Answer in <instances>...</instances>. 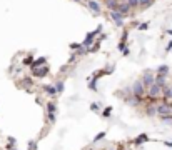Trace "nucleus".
Masks as SVG:
<instances>
[{
  "instance_id": "24",
  "label": "nucleus",
  "mask_w": 172,
  "mask_h": 150,
  "mask_svg": "<svg viewBox=\"0 0 172 150\" xmlns=\"http://www.w3.org/2000/svg\"><path fill=\"white\" fill-rule=\"evenodd\" d=\"M147 28H149V23H147V22H146V23H140V25H139V30H147Z\"/></svg>"
},
{
  "instance_id": "23",
  "label": "nucleus",
  "mask_w": 172,
  "mask_h": 150,
  "mask_svg": "<svg viewBox=\"0 0 172 150\" xmlns=\"http://www.w3.org/2000/svg\"><path fill=\"white\" fill-rule=\"evenodd\" d=\"M49 120H50V122H55V112H49Z\"/></svg>"
},
{
  "instance_id": "12",
  "label": "nucleus",
  "mask_w": 172,
  "mask_h": 150,
  "mask_svg": "<svg viewBox=\"0 0 172 150\" xmlns=\"http://www.w3.org/2000/svg\"><path fill=\"white\" fill-rule=\"evenodd\" d=\"M45 62H47V58H37L35 62H32V65H30V68H37V67H42V65H45Z\"/></svg>"
},
{
  "instance_id": "20",
  "label": "nucleus",
  "mask_w": 172,
  "mask_h": 150,
  "mask_svg": "<svg viewBox=\"0 0 172 150\" xmlns=\"http://www.w3.org/2000/svg\"><path fill=\"white\" fill-rule=\"evenodd\" d=\"M55 89H57V94H60V92L64 90V82H57V85H55Z\"/></svg>"
},
{
  "instance_id": "15",
  "label": "nucleus",
  "mask_w": 172,
  "mask_h": 150,
  "mask_svg": "<svg viewBox=\"0 0 172 150\" xmlns=\"http://www.w3.org/2000/svg\"><path fill=\"white\" fill-rule=\"evenodd\" d=\"M152 2L154 0H139V7L140 8H147V7L152 5Z\"/></svg>"
},
{
  "instance_id": "5",
  "label": "nucleus",
  "mask_w": 172,
  "mask_h": 150,
  "mask_svg": "<svg viewBox=\"0 0 172 150\" xmlns=\"http://www.w3.org/2000/svg\"><path fill=\"white\" fill-rule=\"evenodd\" d=\"M142 82H144V85H146V89H149L150 85L155 83V75H152L150 72H146L144 77H142Z\"/></svg>"
},
{
  "instance_id": "26",
  "label": "nucleus",
  "mask_w": 172,
  "mask_h": 150,
  "mask_svg": "<svg viewBox=\"0 0 172 150\" xmlns=\"http://www.w3.org/2000/svg\"><path fill=\"white\" fill-rule=\"evenodd\" d=\"M166 50H167V52H171V50H172V42H169V43H167Z\"/></svg>"
},
{
  "instance_id": "3",
  "label": "nucleus",
  "mask_w": 172,
  "mask_h": 150,
  "mask_svg": "<svg viewBox=\"0 0 172 150\" xmlns=\"http://www.w3.org/2000/svg\"><path fill=\"white\" fill-rule=\"evenodd\" d=\"M147 95H149V98H150V100H155L159 95H162V87H160V85H157V83L150 85V87L147 89Z\"/></svg>"
},
{
  "instance_id": "31",
  "label": "nucleus",
  "mask_w": 172,
  "mask_h": 150,
  "mask_svg": "<svg viewBox=\"0 0 172 150\" xmlns=\"http://www.w3.org/2000/svg\"><path fill=\"white\" fill-rule=\"evenodd\" d=\"M75 2H80V0H75Z\"/></svg>"
},
{
  "instance_id": "11",
  "label": "nucleus",
  "mask_w": 172,
  "mask_h": 150,
  "mask_svg": "<svg viewBox=\"0 0 172 150\" xmlns=\"http://www.w3.org/2000/svg\"><path fill=\"white\" fill-rule=\"evenodd\" d=\"M119 2H120V0H105V5H107L109 10H115L117 5H119Z\"/></svg>"
},
{
  "instance_id": "25",
  "label": "nucleus",
  "mask_w": 172,
  "mask_h": 150,
  "mask_svg": "<svg viewBox=\"0 0 172 150\" xmlns=\"http://www.w3.org/2000/svg\"><path fill=\"white\" fill-rule=\"evenodd\" d=\"M90 110H94V112L99 110V103H92V105H90Z\"/></svg>"
},
{
  "instance_id": "21",
  "label": "nucleus",
  "mask_w": 172,
  "mask_h": 150,
  "mask_svg": "<svg viewBox=\"0 0 172 150\" xmlns=\"http://www.w3.org/2000/svg\"><path fill=\"white\" fill-rule=\"evenodd\" d=\"M47 109H49V112H55V103L49 102V103H47Z\"/></svg>"
},
{
  "instance_id": "14",
  "label": "nucleus",
  "mask_w": 172,
  "mask_h": 150,
  "mask_svg": "<svg viewBox=\"0 0 172 150\" xmlns=\"http://www.w3.org/2000/svg\"><path fill=\"white\" fill-rule=\"evenodd\" d=\"M147 140H149V137H147L146 133H142V135H139L135 138V145H142V143H146Z\"/></svg>"
},
{
  "instance_id": "29",
  "label": "nucleus",
  "mask_w": 172,
  "mask_h": 150,
  "mask_svg": "<svg viewBox=\"0 0 172 150\" xmlns=\"http://www.w3.org/2000/svg\"><path fill=\"white\" fill-rule=\"evenodd\" d=\"M30 150H35V142H30Z\"/></svg>"
},
{
  "instance_id": "16",
  "label": "nucleus",
  "mask_w": 172,
  "mask_h": 150,
  "mask_svg": "<svg viewBox=\"0 0 172 150\" xmlns=\"http://www.w3.org/2000/svg\"><path fill=\"white\" fill-rule=\"evenodd\" d=\"M45 92L47 94H50V95H55V94H57V89H55V85H47Z\"/></svg>"
},
{
  "instance_id": "6",
  "label": "nucleus",
  "mask_w": 172,
  "mask_h": 150,
  "mask_svg": "<svg viewBox=\"0 0 172 150\" xmlns=\"http://www.w3.org/2000/svg\"><path fill=\"white\" fill-rule=\"evenodd\" d=\"M100 30H102V27H99L97 30H95V32H90V34H87L85 40H84V43H82V45H84V47H89V45H90V43L94 42V39H95V35L99 34Z\"/></svg>"
},
{
  "instance_id": "22",
  "label": "nucleus",
  "mask_w": 172,
  "mask_h": 150,
  "mask_svg": "<svg viewBox=\"0 0 172 150\" xmlns=\"http://www.w3.org/2000/svg\"><path fill=\"white\" fill-rule=\"evenodd\" d=\"M32 62H33L32 57H27L25 60H24V65H32Z\"/></svg>"
},
{
  "instance_id": "7",
  "label": "nucleus",
  "mask_w": 172,
  "mask_h": 150,
  "mask_svg": "<svg viewBox=\"0 0 172 150\" xmlns=\"http://www.w3.org/2000/svg\"><path fill=\"white\" fill-rule=\"evenodd\" d=\"M117 12H120L122 15H127L129 14V10H130V5L127 3V2H119V5H117V8H115Z\"/></svg>"
},
{
  "instance_id": "9",
  "label": "nucleus",
  "mask_w": 172,
  "mask_h": 150,
  "mask_svg": "<svg viewBox=\"0 0 172 150\" xmlns=\"http://www.w3.org/2000/svg\"><path fill=\"white\" fill-rule=\"evenodd\" d=\"M32 72H33V75H37V77H44V75H47V72H49V67H44V68H32Z\"/></svg>"
},
{
  "instance_id": "27",
  "label": "nucleus",
  "mask_w": 172,
  "mask_h": 150,
  "mask_svg": "<svg viewBox=\"0 0 172 150\" xmlns=\"http://www.w3.org/2000/svg\"><path fill=\"white\" fill-rule=\"evenodd\" d=\"M70 48H82V45H79V43H72Z\"/></svg>"
},
{
  "instance_id": "1",
  "label": "nucleus",
  "mask_w": 172,
  "mask_h": 150,
  "mask_svg": "<svg viewBox=\"0 0 172 150\" xmlns=\"http://www.w3.org/2000/svg\"><path fill=\"white\" fill-rule=\"evenodd\" d=\"M146 85H144V82L142 80H137V82H134L132 85V95L134 97H142L144 94H146Z\"/></svg>"
},
{
  "instance_id": "10",
  "label": "nucleus",
  "mask_w": 172,
  "mask_h": 150,
  "mask_svg": "<svg viewBox=\"0 0 172 150\" xmlns=\"http://www.w3.org/2000/svg\"><path fill=\"white\" fill-rule=\"evenodd\" d=\"M155 83H157V85H160V87L164 89V87H166V75L157 74V75H155Z\"/></svg>"
},
{
  "instance_id": "17",
  "label": "nucleus",
  "mask_w": 172,
  "mask_h": 150,
  "mask_svg": "<svg viewBox=\"0 0 172 150\" xmlns=\"http://www.w3.org/2000/svg\"><path fill=\"white\" fill-rule=\"evenodd\" d=\"M157 72L162 74V75H167V74H169V67H167V65H160V67L157 68Z\"/></svg>"
},
{
  "instance_id": "18",
  "label": "nucleus",
  "mask_w": 172,
  "mask_h": 150,
  "mask_svg": "<svg viewBox=\"0 0 172 150\" xmlns=\"http://www.w3.org/2000/svg\"><path fill=\"white\" fill-rule=\"evenodd\" d=\"M127 3L130 5V8H137L139 7V0H127Z\"/></svg>"
},
{
  "instance_id": "2",
  "label": "nucleus",
  "mask_w": 172,
  "mask_h": 150,
  "mask_svg": "<svg viewBox=\"0 0 172 150\" xmlns=\"http://www.w3.org/2000/svg\"><path fill=\"white\" fill-rule=\"evenodd\" d=\"M169 114H172V103H169L167 100H164L162 103H159L157 105V115H169Z\"/></svg>"
},
{
  "instance_id": "19",
  "label": "nucleus",
  "mask_w": 172,
  "mask_h": 150,
  "mask_svg": "<svg viewBox=\"0 0 172 150\" xmlns=\"http://www.w3.org/2000/svg\"><path fill=\"white\" fill-rule=\"evenodd\" d=\"M110 114H112V107H107L105 110H104V112H102V117H110Z\"/></svg>"
},
{
  "instance_id": "8",
  "label": "nucleus",
  "mask_w": 172,
  "mask_h": 150,
  "mask_svg": "<svg viewBox=\"0 0 172 150\" xmlns=\"http://www.w3.org/2000/svg\"><path fill=\"white\" fill-rule=\"evenodd\" d=\"M87 7L90 8L94 14H100V5L95 2V0H89V2H87Z\"/></svg>"
},
{
  "instance_id": "32",
  "label": "nucleus",
  "mask_w": 172,
  "mask_h": 150,
  "mask_svg": "<svg viewBox=\"0 0 172 150\" xmlns=\"http://www.w3.org/2000/svg\"><path fill=\"white\" fill-rule=\"evenodd\" d=\"M171 89H172V87H171Z\"/></svg>"
},
{
  "instance_id": "13",
  "label": "nucleus",
  "mask_w": 172,
  "mask_h": 150,
  "mask_svg": "<svg viewBox=\"0 0 172 150\" xmlns=\"http://www.w3.org/2000/svg\"><path fill=\"white\" fill-rule=\"evenodd\" d=\"M162 95H164L166 100H171L172 98V89L171 87H164V89H162Z\"/></svg>"
},
{
  "instance_id": "28",
  "label": "nucleus",
  "mask_w": 172,
  "mask_h": 150,
  "mask_svg": "<svg viewBox=\"0 0 172 150\" xmlns=\"http://www.w3.org/2000/svg\"><path fill=\"white\" fill-rule=\"evenodd\" d=\"M104 135H105V133H104V132H100L99 135L95 137V140H100V138H102V137H104Z\"/></svg>"
},
{
  "instance_id": "4",
  "label": "nucleus",
  "mask_w": 172,
  "mask_h": 150,
  "mask_svg": "<svg viewBox=\"0 0 172 150\" xmlns=\"http://www.w3.org/2000/svg\"><path fill=\"white\" fill-rule=\"evenodd\" d=\"M110 17L114 19V22H115L117 27H122V25H124V15L120 14V12H117V10H110Z\"/></svg>"
},
{
  "instance_id": "30",
  "label": "nucleus",
  "mask_w": 172,
  "mask_h": 150,
  "mask_svg": "<svg viewBox=\"0 0 172 150\" xmlns=\"http://www.w3.org/2000/svg\"><path fill=\"white\" fill-rule=\"evenodd\" d=\"M166 145H167V147H171V149H172V142H166Z\"/></svg>"
}]
</instances>
